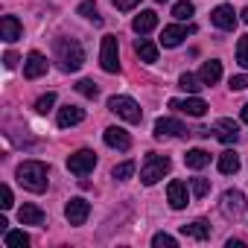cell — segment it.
<instances>
[{
    "instance_id": "1",
    "label": "cell",
    "mask_w": 248,
    "mask_h": 248,
    "mask_svg": "<svg viewBox=\"0 0 248 248\" xmlns=\"http://www.w3.org/2000/svg\"><path fill=\"white\" fill-rule=\"evenodd\" d=\"M53 56L64 73H73L85 64V50L76 38H56L53 41Z\"/></svg>"
},
{
    "instance_id": "2",
    "label": "cell",
    "mask_w": 248,
    "mask_h": 248,
    "mask_svg": "<svg viewBox=\"0 0 248 248\" xmlns=\"http://www.w3.org/2000/svg\"><path fill=\"white\" fill-rule=\"evenodd\" d=\"M18 184L21 187H27V190H32V193H44L47 190V175H50V170H47V164H41V161H24L21 167H18Z\"/></svg>"
},
{
    "instance_id": "3",
    "label": "cell",
    "mask_w": 248,
    "mask_h": 248,
    "mask_svg": "<svg viewBox=\"0 0 248 248\" xmlns=\"http://www.w3.org/2000/svg\"><path fill=\"white\" fill-rule=\"evenodd\" d=\"M170 167H172V161H170L167 155L149 152L146 161H143V167H140V181H143L146 187H152V184H158V181L170 172Z\"/></svg>"
},
{
    "instance_id": "4",
    "label": "cell",
    "mask_w": 248,
    "mask_h": 248,
    "mask_svg": "<svg viewBox=\"0 0 248 248\" xmlns=\"http://www.w3.org/2000/svg\"><path fill=\"white\" fill-rule=\"evenodd\" d=\"M108 111H114L117 117H123L126 123H140V117H143L140 105L132 96H111L108 99Z\"/></svg>"
},
{
    "instance_id": "5",
    "label": "cell",
    "mask_w": 248,
    "mask_h": 248,
    "mask_svg": "<svg viewBox=\"0 0 248 248\" xmlns=\"http://www.w3.org/2000/svg\"><path fill=\"white\" fill-rule=\"evenodd\" d=\"M99 64H102L105 73H117V70H120V44H117V35H105V38H102Z\"/></svg>"
},
{
    "instance_id": "6",
    "label": "cell",
    "mask_w": 248,
    "mask_h": 248,
    "mask_svg": "<svg viewBox=\"0 0 248 248\" xmlns=\"http://www.w3.org/2000/svg\"><path fill=\"white\" fill-rule=\"evenodd\" d=\"M93 167H96V155L91 149H79L67 158V170L73 175H88V172H93Z\"/></svg>"
},
{
    "instance_id": "7",
    "label": "cell",
    "mask_w": 248,
    "mask_h": 248,
    "mask_svg": "<svg viewBox=\"0 0 248 248\" xmlns=\"http://www.w3.org/2000/svg\"><path fill=\"white\" fill-rule=\"evenodd\" d=\"M88 213H91V202L82 199V196H76V199H70V202L64 204V216H67L70 225H85Z\"/></svg>"
},
{
    "instance_id": "8",
    "label": "cell",
    "mask_w": 248,
    "mask_h": 248,
    "mask_svg": "<svg viewBox=\"0 0 248 248\" xmlns=\"http://www.w3.org/2000/svg\"><path fill=\"white\" fill-rule=\"evenodd\" d=\"M187 135V126L172 117H158L155 120V138H184Z\"/></svg>"
},
{
    "instance_id": "9",
    "label": "cell",
    "mask_w": 248,
    "mask_h": 248,
    "mask_svg": "<svg viewBox=\"0 0 248 248\" xmlns=\"http://www.w3.org/2000/svg\"><path fill=\"white\" fill-rule=\"evenodd\" d=\"M102 140H105V146L120 149V152H129V149H132V138H129V132H126V129H120V126H108L105 135H102Z\"/></svg>"
},
{
    "instance_id": "10",
    "label": "cell",
    "mask_w": 248,
    "mask_h": 248,
    "mask_svg": "<svg viewBox=\"0 0 248 248\" xmlns=\"http://www.w3.org/2000/svg\"><path fill=\"white\" fill-rule=\"evenodd\" d=\"M210 21H213V27H219V30H225V32H231V30H236V12H233V6H228V3H222V6H216L213 12H210Z\"/></svg>"
},
{
    "instance_id": "11",
    "label": "cell",
    "mask_w": 248,
    "mask_h": 248,
    "mask_svg": "<svg viewBox=\"0 0 248 248\" xmlns=\"http://www.w3.org/2000/svg\"><path fill=\"white\" fill-rule=\"evenodd\" d=\"M170 108L187 114V117H204L207 114V102L199 99V96H190V99H170Z\"/></svg>"
},
{
    "instance_id": "12",
    "label": "cell",
    "mask_w": 248,
    "mask_h": 248,
    "mask_svg": "<svg viewBox=\"0 0 248 248\" xmlns=\"http://www.w3.org/2000/svg\"><path fill=\"white\" fill-rule=\"evenodd\" d=\"M242 210H245V196H242L239 190H228V193L222 196V213H225L228 219H239Z\"/></svg>"
},
{
    "instance_id": "13",
    "label": "cell",
    "mask_w": 248,
    "mask_h": 248,
    "mask_svg": "<svg viewBox=\"0 0 248 248\" xmlns=\"http://www.w3.org/2000/svg\"><path fill=\"white\" fill-rule=\"evenodd\" d=\"M167 199H170V207H172V210H184V207L190 204L187 184H184V181H170V187H167Z\"/></svg>"
},
{
    "instance_id": "14",
    "label": "cell",
    "mask_w": 248,
    "mask_h": 248,
    "mask_svg": "<svg viewBox=\"0 0 248 248\" xmlns=\"http://www.w3.org/2000/svg\"><path fill=\"white\" fill-rule=\"evenodd\" d=\"M21 35H24V27H21V21L15 15H3V18H0V38H3L6 44H15Z\"/></svg>"
},
{
    "instance_id": "15",
    "label": "cell",
    "mask_w": 248,
    "mask_h": 248,
    "mask_svg": "<svg viewBox=\"0 0 248 248\" xmlns=\"http://www.w3.org/2000/svg\"><path fill=\"white\" fill-rule=\"evenodd\" d=\"M190 32H196V27H178V24L164 27V32H161V44H164V47H178Z\"/></svg>"
},
{
    "instance_id": "16",
    "label": "cell",
    "mask_w": 248,
    "mask_h": 248,
    "mask_svg": "<svg viewBox=\"0 0 248 248\" xmlns=\"http://www.w3.org/2000/svg\"><path fill=\"white\" fill-rule=\"evenodd\" d=\"M47 73V59L38 53V50H32L30 56H27V62H24V76L27 79H38V76H44Z\"/></svg>"
},
{
    "instance_id": "17",
    "label": "cell",
    "mask_w": 248,
    "mask_h": 248,
    "mask_svg": "<svg viewBox=\"0 0 248 248\" xmlns=\"http://www.w3.org/2000/svg\"><path fill=\"white\" fill-rule=\"evenodd\" d=\"M213 132H216V138H219L222 143H236V140H239V129H236V123H233V120H228V117L216 120Z\"/></svg>"
},
{
    "instance_id": "18",
    "label": "cell",
    "mask_w": 248,
    "mask_h": 248,
    "mask_svg": "<svg viewBox=\"0 0 248 248\" xmlns=\"http://www.w3.org/2000/svg\"><path fill=\"white\" fill-rule=\"evenodd\" d=\"M82 120H85V108H79V105H64V108H59V126H62V129L79 126Z\"/></svg>"
},
{
    "instance_id": "19",
    "label": "cell",
    "mask_w": 248,
    "mask_h": 248,
    "mask_svg": "<svg viewBox=\"0 0 248 248\" xmlns=\"http://www.w3.org/2000/svg\"><path fill=\"white\" fill-rule=\"evenodd\" d=\"M155 27H158V12H152V9L135 15V21H132V30H135L138 35H146V32H152Z\"/></svg>"
},
{
    "instance_id": "20",
    "label": "cell",
    "mask_w": 248,
    "mask_h": 248,
    "mask_svg": "<svg viewBox=\"0 0 248 248\" xmlns=\"http://www.w3.org/2000/svg\"><path fill=\"white\" fill-rule=\"evenodd\" d=\"M135 53H138L140 62H146V64H155V62H158V47H155L149 38H138V41H135Z\"/></svg>"
},
{
    "instance_id": "21",
    "label": "cell",
    "mask_w": 248,
    "mask_h": 248,
    "mask_svg": "<svg viewBox=\"0 0 248 248\" xmlns=\"http://www.w3.org/2000/svg\"><path fill=\"white\" fill-rule=\"evenodd\" d=\"M18 219H21V225H44V210L38 204H24L18 210Z\"/></svg>"
},
{
    "instance_id": "22",
    "label": "cell",
    "mask_w": 248,
    "mask_h": 248,
    "mask_svg": "<svg viewBox=\"0 0 248 248\" xmlns=\"http://www.w3.org/2000/svg\"><path fill=\"white\" fill-rule=\"evenodd\" d=\"M199 79L210 88V85H216L219 79H222V64L219 62H204L202 64V70H199Z\"/></svg>"
},
{
    "instance_id": "23",
    "label": "cell",
    "mask_w": 248,
    "mask_h": 248,
    "mask_svg": "<svg viewBox=\"0 0 248 248\" xmlns=\"http://www.w3.org/2000/svg\"><path fill=\"white\" fill-rule=\"evenodd\" d=\"M181 233L184 236H193V239H210V225L204 219H196L190 225H181Z\"/></svg>"
},
{
    "instance_id": "24",
    "label": "cell",
    "mask_w": 248,
    "mask_h": 248,
    "mask_svg": "<svg viewBox=\"0 0 248 248\" xmlns=\"http://www.w3.org/2000/svg\"><path fill=\"white\" fill-rule=\"evenodd\" d=\"M184 164H187L190 170H204V167L210 164V152H204V149H190V152L184 155Z\"/></svg>"
},
{
    "instance_id": "25",
    "label": "cell",
    "mask_w": 248,
    "mask_h": 248,
    "mask_svg": "<svg viewBox=\"0 0 248 248\" xmlns=\"http://www.w3.org/2000/svg\"><path fill=\"white\" fill-rule=\"evenodd\" d=\"M236 170H239V155H233V152L219 155V172L222 175H233Z\"/></svg>"
},
{
    "instance_id": "26",
    "label": "cell",
    "mask_w": 248,
    "mask_h": 248,
    "mask_svg": "<svg viewBox=\"0 0 248 248\" xmlns=\"http://www.w3.org/2000/svg\"><path fill=\"white\" fill-rule=\"evenodd\" d=\"M178 88H184L187 93H199V91L204 88V82H202L199 76H193V73H181V76H178Z\"/></svg>"
},
{
    "instance_id": "27",
    "label": "cell",
    "mask_w": 248,
    "mask_h": 248,
    "mask_svg": "<svg viewBox=\"0 0 248 248\" xmlns=\"http://www.w3.org/2000/svg\"><path fill=\"white\" fill-rule=\"evenodd\" d=\"M3 242H6V248H27L30 245V236L24 231H6L3 233Z\"/></svg>"
},
{
    "instance_id": "28",
    "label": "cell",
    "mask_w": 248,
    "mask_h": 248,
    "mask_svg": "<svg viewBox=\"0 0 248 248\" xmlns=\"http://www.w3.org/2000/svg\"><path fill=\"white\" fill-rule=\"evenodd\" d=\"M193 12H196V6L190 3V0H178V3L172 6V18H175V21H190Z\"/></svg>"
},
{
    "instance_id": "29",
    "label": "cell",
    "mask_w": 248,
    "mask_h": 248,
    "mask_svg": "<svg viewBox=\"0 0 248 248\" xmlns=\"http://www.w3.org/2000/svg\"><path fill=\"white\" fill-rule=\"evenodd\" d=\"M76 91H79L82 96H88V99H96V96H99V88H96L93 79H79V82H76Z\"/></svg>"
},
{
    "instance_id": "30",
    "label": "cell",
    "mask_w": 248,
    "mask_h": 248,
    "mask_svg": "<svg viewBox=\"0 0 248 248\" xmlns=\"http://www.w3.org/2000/svg\"><path fill=\"white\" fill-rule=\"evenodd\" d=\"M79 15L88 18V21H93V24H102V18H99V12H96V3H93V0H85V3H79Z\"/></svg>"
},
{
    "instance_id": "31",
    "label": "cell",
    "mask_w": 248,
    "mask_h": 248,
    "mask_svg": "<svg viewBox=\"0 0 248 248\" xmlns=\"http://www.w3.org/2000/svg\"><path fill=\"white\" fill-rule=\"evenodd\" d=\"M135 170H138V167H135V161H126V164H117L111 175H114L117 181H126V178H132V175H135Z\"/></svg>"
},
{
    "instance_id": "32",
    "label": "cell",
    "mask_w": 248,
    "mask_h": 248,
    "mask_svg": "<svg viewBox=\"0 0 248 248\" xmlns=\"http://www.w3.org/2000/svg\"><path fill=\"white\" fill-rule=\"evenodd\" d=\"M190 190H193L196 199H204V196L210 193V181H207V178H193V181H190Z\"/></svg>"
},
{
    "instance_id": "33",
    "label": "cell",
    "mask_w": 248,
    "mask_h": 248,
    "mask_svg": "<svg viewBox=\"0 0 248 248\" xmlns=\"http://www.w3.org/2000/svg\"><path fill=\"white\" fill-rule=\"evenodd\" d=\"M236 62H239V67L248 70V35H242L236 44Z\"/></svg>"
},
{
    "instance_id": "34",
    "label": "cell",
    "mask_w": 248,
    "mask_h": 248,
    "mask_svg": "<svg viewBox=\"0 0 248 248\" xmlns=\"http://www.w3.org/2000/svg\"><path fill=\"white\" fill-rule=\"evenodd\" d=\"M53 105H56V93H44V96H38V102H35V111H38V114H47Z\"/></svg>"
},
{
    "instance_id": "35",
    "label": "cell",
    "mask_w": 248,
    "mask_h": 248,
    "mask_svg": "<svg viewBox=\"0 0 248 248\" xmlns=\"http://www.w3.org/2000/svg\"><path fill=\"white\" fill-rule=\"evenodd\" d=\"M152 245H155V248H164V245H167V248H175L178 242H175V236H170V233H155V236H152Z\"/></svg>"
},
{
    "instance_id": "36",
    "label": "cell",
    "mask_w": 248,
    "mask_h": 248,
    "mask_svg": "<svg viewBox=\"0 0 248 248\" xmlns=\"http://www.w3.org/2000/svg\"><path fill=\"white\" fill-rule=\"evenodd\" d=\"M15 204V199H12V190L3 184V187H0V207H3V210H9Z\"/></svg>"
},
{
    "instance_id": "37",
    "label": "cell",
    "mask_w": 248,
    "mask_h": 248,
    "mask_svg": "<svg viewBox=\"0 0 248 248\" xmlns=\"http://www.w3.org/2000/svg\"><path fill=\"white\" fill-rule=\"evenodd\" d=\"M245 88H248V73L231 76V91H245Z\"/></svg>"
},
{
    "instance_id": "38",
    "label": "cell",
    "mask_w": 248,
    "mask_h": 248,
    "mask_svg": "<svg viewBox=\"0 0 248 248\" xmlns=\"http://www.w3.org/2000/svg\"><path fill=\"white\" fill-rule=\"evenodd\" d=\"M138 3H140V0H114V6H117L120 12H132Z\"/></svg>"
},
{
    "instance_id": "39",
    "label": "cell",
    "mask_w": 248,
    "mask_h": 248,
    "mask_svg": "<svg viewBox=\"0 0 248 248\" xmlns=\"http://www.w3.org/2000/svg\"><path fill=\"white\" fill-rule=\"evenodd\" d=\"M3 64H6V67L12 70V67L18 64V56H15V53H6V56H3Z\"/></svg>"
},
{
    "instance_id": "40",
    "label": "cell",
    "mask_w": 248,
    "mask_h": 248,
    "mask_svg": "<svg viewBox=\"0 0 248 248\" xmlns=\"http://www.w3.org/2000/svg\"><path fill=\"white\" fill-rule=\"evenodd\" d=\"M242 245H245L242 239H228V248H242Z\"/></svg>"
},
{
    "instance_id": "41",
    "label": "cell",
    "mask_w": 248,
    "mask_h": 248,
    "mask_svg": "<svg viewBox=\"0 0 248 248\" xmlns=\"http://www.w3.org/2000/svg\"><path fill=\"white\" fill-rule=\"evenodd\" d=\"M242 123L248 126V105H242Z\"/></svg>"
},
{
    "instance_id": "42",
    "label": "cell",
    "mask_w": 248,
    "mask_h": 248,
    "mask_svg": "<svg viewBox=\"0 0 248 248\" xmlns=\"http://www.w3.org/2000/svg\"><path fill=\"white\" fill-rule=\"evenodd\" d=\"M242 21H245V24H248V6H245V9H242Z\"/></svg>"
},
{
    "instance_id": "43",
    "label": "cell",
    "mask_w": 248,
    "mask_h": 248,
    "mask_svg": "<svg viewBox=\"0 0 248 248\" xmlns=\"http://www.w3.org/2000/svg\"><path fill=\"white\" fill-rule=\"evenodd\" d=\"M155 3H170V0H155Z\"/></svg>"
}]
</instances>
